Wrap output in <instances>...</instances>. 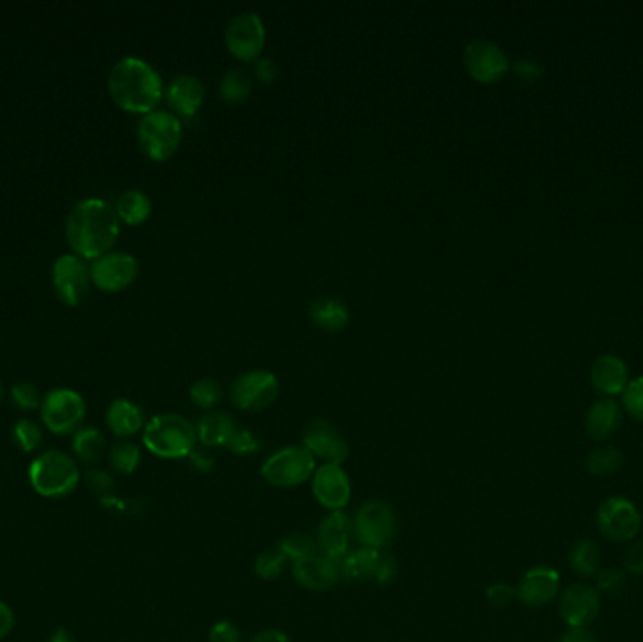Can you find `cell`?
<instances>
[{
    "instance_id": "cell-1",
    "label": "cell",
    "mask_w": 643,
    "mask_h": 642,
    "mask_svg": "<svg viewBox=\"0 0 643 642\" xmlns=\"http://www.w3.org/2000/svg\"><path fill=\"white\" fill-rule=\"evenodd\" d=\"M121 234V219L104 198H85L66 217V240L78 257L95 260L110 253Z\"/></svg>"
},
{
    "instance_id": "cell-2",
    "label": "cell",
    "mask_w": 643,
    "mask_h": 642,
    "mask_svg": "<svg viewBox=\"0 0 643 642\" xmlns=\"http://www.w3.org/2000/svg\"><path fill=\"white\" fill-rule=\"evenodd\" d=\"M113 102L130 113H151L164 97V83L157 68L142 57L128 55L111 66L108 76Z\"/></svg>"
},
{
    "instance_id": "cell-3",
    "label": "cell",
    "mask_w": 643,
    "mask_h": 642,
    "mask_svg": "<svg viewBox=\"0 0 643 642\" xmlns=\"http://www.w3.org/2000/svg\"><path fill=\"white\" fill-rule=\"evenodd\" d=\"M27 473L32 490L46 499L66 498L81 482L78 462L63 450H44L32 460Z\"/></svg>"
},
{
    "instance_id": "cell-4",
    "label": "cell",
    "mask_w": 643,
    "mask_h": 642,
    "mask_svg": "<svg viewBox=\"0 0 643 642\" xmlns=\"http://www.w3.org/2000/svg\"><path fill=\"white\" fill-rule=\"evenodd\" d=\"M196 426L187 418L164 413L151 418L143 428V445L151 454L164 460L189 458L196 449Z\"/></svg>"
},
{
    "instance_id": "cell-5",
    "label": "cell",
    "mask_w": 643,
    "mask_h": 642,
    "mask_svg": "<svg viewBox=\"0 0 643 642\" xmlns=\"http://www.w3.org/2000/svg\"><path fill=\"white\" fill-rule=\"evenodd\" d=\"M138 144L151 161L164 162L173 157L183 138L181 121L166 110L145 113L136 127Z\"/></svg>"
},
{
    "instance_id": "cell-6",
    "label": "cell",
    "mask_w": 643,
    "mask_h": 642,
    "mask_svg": "<svg viewBox=\"0 0 643 642\" xmlns=\"http://www.w3.org/2000/svg\"><path fill=\"white\" fill-rule=\"evenodd\" d=\"M87 403L78 390L59 386L51 388L40 405V417L51 434L74 435L83 426Z\"/></svg>"
},
{
    "instance_id": "cell-7",
    "label": "cell",
    "mask_w": 643,
    "mask_h": 642,
    "mask_svg": "<svg viewBox=\"0 0 643 642\" xmlns=\"http://www.w3.org/2000/svg\"><path fill=\"white\" fill-rule=\"evenodd\" d=\"M316 471V458L303 447H284L271 454L262 466V477L277 488H294L309 481Z\"/></svg>"
},
{
    "instance_id": "cell-8",
    "label": "cell",
    "mask_w": 643,
    "mask_h": 642,
    "mask_svg": "<svg viewBox=\"0 0 643 642\" xmlns=\"http://www.w3.org/2000/svg\"><path fill=\"white\" fill-rule=\"evenodd\" d=\"M596 528L613 543H630L642 530V514L630 499L613 496L598 505Z\"/></svg>"
},
{
    "instance_id": "cell-9",
    "label": "cell",
    "mask_w": 643,
    "mask_h": 642,
    "mask_svg": "<svg viewBox=\"0 0 643 642\" xmlns=\"http://www.w3.org/2000/svg\"><path fill=\"white\" fill-rule=\"evenodd\" d=\"M53 289L63 304L76 307L81 304L91 287V266L76 253H64L51 268Z\"/></svg>"
},
{
    "instance_id": "cell-10",
    "label": "cell",
    "mask_w": 643,
    "mask_h": 642,
    "mask_svg": "<svg viewBox=\"0 0 643 642\" xmlns=\"http://www.w3.org/2000/svg\"><path fill=\"white\" fill-rule=\"evenodd\" d=\"M224 42L228 51L239 61H258L266 44V27L262 17L254 12H241L230 19Z\"/></svg>"
},
{
    "instance_id": "cell-11",
    "label": "cell",
    "mask_w": 643,
    "mask_h": 642,
    "mask_svg": "<svg viewBox=\"0 0 643 642\" xmlns=\"http://www.w3.org/2000/svg\"><path fill=\"white\" fill-rule=\"evenodd\" d=\"M352 524H354V537L360 541L361 546H371L380 550L382 546L392 541L395 514L388 503L373 499L361 505Z\"/></svg>"
},
{
    "instance_id": "cell-12",
    "label": "cell",
    "mask_w": 643,
    "mask_h": 642,
    "mask_svg": "<svg viewBox=\"0 0 643 642\" xmlns=\"http://www.w3.org/2000/svg\"><path fill=\"white\" fill-rule=\"evenodd\" d=\"M279 396V379L267 370L241 373L232 385V402L241 411H262Z\"/></svg>"
},
{
    "instance_id": "cell-13",
    "label": "cell",
    "mask_w": 643,
    "mask_h": 642,
    "mask_svg": "<svg viewBox=\"0 0 643 642\" xmlns=\"http://www.w3.org/2000/svg\"><path fill=\"white\" fill-rule=\"evenodd\" d=\"M140 273L138 258L125 251H110L95 258L91 264V281L96 289L104 292H121L128 289Z\"/></svg>"
},
{
    "instance_id": "cell-14",
    "label": "cell",
    "mask_w": 643,
    "mask_h": 642,
    "mask_svg": "<svg viewBox=\"0 0 643 642\" xmlns=\"http://www.w3.org/2000/svg\"><path fill=\"white\" fill-rule=\"evenodd\" d=\"M463 63L472 78L480 83L499 81L510 68L506 53L495 42L484 38L467 44L463 51Z\"/></svg>"
},
{
    "instance_id": "cell-15",
    "label": "cell",
    "mask_w": 643,
    "mask_h": 642,
    "mask_svg": "<svg viewBox=\"0 0 643 642\" xmlns=\"http://www.w3.org/2000/svg\"><path fill=\"white\" fill-rule=\"evenodd\" d=\"M303 449L314 458L326 460V464L341 466L348 458V443L343 434L324 418H314L303 430Z\"/></svg>"
},
{
    "instance_id": "cell-16",
    "label": "cell",
    "mask_w": 643,
    "mask_h": 642,
    "mask_svg": "<svg viewBox=\"0 0 643 642\" xmlns=\"http://www.w3.org/2000/svg\"><path fill=\"white\" fill-rule=\"evenodd\" d=\"M313 494L316 501L331 513L343 511L352 498V484L345 469L337 464H322L313 475Z\"/></svg>"
},
{
    "instance_id": "cell-17",
    "label": "cell",
    "mask_w": 643,
    "mask_h": 642,
    "mask_svg": "<svg viewBox=\"0 0 643 642\" xmlns=\"http://www.w3.org/2000/svg\"><path fill=\"white\" fill-rule=\"evenodd\" d=\"M354 524L348 514L343 511L330 513L318 528V552L326 556L331 562L339 563L345 560L348 552L352 550L354 541Z\"/></svg>"
},
{
    "instance_id": "cell-18",
    "label": "cell",
    "mask_w": 643,
    "mask_h": 642,
    "mask_svg": "<svg viewBox=\"0 0 643 642\" xmlns=\"http://www.w3.org/2000/svg\"><path fill=\"white\" fill-rule=\"evenodd\" d=\"M561 588V575L548 565L531 567L519 580L518 599L529 609H542L549 605Z\"/></svg>"
},
{
    "instance_id": "cell-19",
    "label": "cell",
    "mask_w": 643,
    "mask_h": 642,
    "mask_svg": "<svg viewBox=\"0 0 643 642\" xmlns=\"http://www.w3.org/2000/svg\"><path fill=\"white\" fill-rule=\"evenodd\" d=\"M600 612V595L589 584H572L559 601V614L568 627H587Z\"/></svg>"
},
{
    "instance_id": "cell-20",
    "label": "cell",
    "mask_w": 643,
    "mask_h": 642,
    "mask_svg": "<svg viewBox=\"0 0 643 642\" xmlns=\"http://www.w3.org/2000/svg\"><path fill=\"white\" fill-rule=\"evenodd\" d=\"M164 97L173 112L192 117L204 104V83L194 74H179L164 89Z\"/></svg>"
},
{
    "instance_id": "cell-21",
    "label": "cell",
    "mask_w": 643,
    "mask_h": 642,
    "mask_svg": "<svg viewBox=\"0 0 643 642\" xmlns=\"http://www.w3.org/2000/svg\"><path fill=\"white\" fill-rule=\"evenodd\" d=\"M292 575L296 578L299 586L313 590V592H324L330 590L331 586L337 584L341 577L339 565L328 560L322 554H314L305 560H299L292 565Z\"/></svg>"
},
{
    "instance_id": "cell-22",
    "label": "cell",
    "mask_w": 643,
    "mask_h": 642,
    "mask_svg": "<svg viewBox=\"0 0 643 642\" xmlns=\"http://www.w3.org/2000/svg\"><path fill=\"white\" fill-rule=\"evenodd\" d=\"M591 381H593L596 390L606 396L623 394L630 383L625 360L615 354L598 356L593 362V368H591Z\"/></svg>"
},
{
    "instance_id": "cell-23",
    "label": "cell",
    "mask_w": 643,
    "mask_h": 642,
    "mask_svg": "<svg viewBox=\"0 0 643 642\" xmlns=\"http://www.w3.org/2000/svg\"><path fill=\"white\" fill-rule=\"evenodd\" d=\"M106 424L111 434L125 439L130 435H136L145 428V417L143 409L138 403L130 402L126 398L113 400L106 411Z\"/></svg>"
},
{
    "instance_id": "cell-24",
    "label": "cell",
    "mask_w": 643,
    "mask_h": 642,
    "mask_svg": "<svg viewBox=\"0 0 643 642\" xmlns=\"http://www.w3.org/2000/svg\"><path fill=\"white\" fill-rule=\"evenodd\" d=\"M621 426V409L619 405L604 398L593 403L585 415V432L593 441L608 439Z\"/></svg>"
},
{
    "instance_id": "cell-25",
    "label": "cell",
    "mask_w": 643,
    "mask_h": 642,
    "mask_svg": "<svg viewBox=\"0 0 643 642\" xmlns=\"http://www.w3.org/2000/svg\"><path fill=\"white\" fill-rule=\"evenodd\" d=\"M237 432L236 420L228 413H209L196 424L198 441L205 447H228Z\"/></svg>"
},
{
    "instance_id": "cell-26",
    "label": "cell",
    "mask_w": 643,
    "mask_h": 642,
    "mask_svg": "<svg viewBox=\"0 0 643 642\" xmlns=\"http://www.w3.org/2000/svg\"><path fill=\"white\" fill-rule=\"evenodd\" d=\"M311 321L324 332H339L350 322V309L339 298H318L309 309Z\"/></svg>"
},
{
    "instance_id": "cell-27",
    "label": "cell",
    "mask_w": 643,
    "mask_h": 642,
    "mask_svg": "<svg viewBox=\"0 0 643 642\" xmlns=\"http://www.w3.org/2000/svg\"><path fill=\"white\" fill-rule=\"evenodd\" d=\"M382 552L371 546H360L350 550L343 562L339 563V573L348 580H365L375 578Z\"/></svg>"
},
{
    "instance_id": "cell-28",
    "label": "cell",
    "mask_w": 643,
    "mask_h": 642,
    "mask_svg": "<svg viewBox=\"0 0 643 642\" xmlns=\"http://www.w3.org/2000/svg\"><path fill=\"white\" fill-rule=\"evenodd\" d=\"M72 450L78 464L96 466L106 454V437L95 426H81L72 435Z\"/></svg>"
},
{
    "instance_id": "cell-29",
    "label": "cell",
    "mask_w": 643,
    "mask_h": 642,
    "mask_svg": "<svg viewBox=\"0 0 643 642\" xmlns=\"http://www.w3.org/2000/svg\"><path fill=\"white\" fill-rule=\"evenodd\" d=\"M115 211L126 225H142L153 211V202L140 189H128L125 193L119 194L115 202Z\"/></svg>"
},
{
    "instance_id": "cell-30",
    "label": "cell",
    "mask_w": 643,
    "mask_h": 642,
    "mask_svg": "<svg viewBox=\"0 0 643 642\" xmlns=\"http://www.w3.org/2000/svg\"><path fill=\"white\" fill-rule=\"evenodd\" d=\"M568 563L578 577H595L600 569V552L591 539H580L570 548Z\"/></svg>"
},
{
    "instance_id": "cell-31",
    "label": "cell",
    "mask_w": 643,
    "mask_h": 642,
    "mask_svg": "<svg viewBox=\"0 0 643 642\" xmlns=\"http://www.w3.org/2000/svg\"><path fill=\"white\" fill-rule=\"evenodd\" d=\"M625 464V454L615 447H596L585 458V469L593 477H610L615 475Z\"/></svg>"
},
{
    "instance_id": "cell-32",
    "label": "cell",
    "mask_w": 643,
    "mask_h": 642,
    "mask_svg": "<svg viewBox=\"0 0 643 642\" xmlns=\"http://www.w3.org/2000/svg\"><path fill=\"white\" fill-rule=\"evenodd\" d=\"M220 97L228 104H239L251 95V76L243 68H230L219 83Z\"/></svg>"
},
{
    "instance_id": "cell-33",
    "label": "cell",
    "mask_w": 643,
    "mask_h": 642,
    "mask_svg": "<svg viewBox=\"0 0 643 642\" xmlns=\"http://www.w3.org/2000/svg\"><path fill=\"white\" fill-rule=\"evenodd\" d=\"M110 466L119 475H132L142 464V450L136 443L121 441L110 450Z\"/></svg>"
},
{
    "instance_id": "cell-34",
    "label": "cell",
    "mask_w": 643,
    "mask_h": 642,
    "mask_svg": "<svg viewBox=\"0 0 643 642\" xmlns=\"http://www.w3.org/2000/svg\"><path fill=\"white\" fill-rule=\"evenodd\" d=\"M12 439H14L17 449L25 454H31L42 445L44 430L32 418H19L12 428Z\"/></svg>"
},
{
    "instance_id": "cell-35",
    "label": "cell",
    "mask_w": 643,
    "mask_h": 642,
    "mask_svg": "<svg viewBox=\"0 0 643 642\" xmlns=\"http://www.w3.org/2000/svg\"><path fill=\"white\" fill-rule=\"evenodd\" d=\"M279 550L286 556V560L299 562V560H305L309 556L318 554V545L311 535L294 531V533L284 535L283 539L279 541Z\"/></svg>"
},
{
    "instance_id": "cell-36",
    "label": "cell",
    "mask_w": 643,
    "mask_h": 642,
    "mask_svg": "<svg viewBox=\"0 0 643 642\" xmlns=\"http://www.w3.org/2000/svg\"><path fill=\"white\" fill-rule=\"evenodd\" d=\"M286 556L277 548V550H266L262 552L256 562H254V571L256 575L264 580H275L277 577L283 575L286 569Z\"/></svg>"
},
{
    "instance_id": "cell-37",
    "label": "cell",
    "mask_w": 643,
    "mask_h": 642,
    "mask_svg": "<svg viewBox=\"0 0 643 642\" xmlns=\"http://www.w3.org/2000/svg\"><path fill=\"white\" fill-rule=\"evenodd\" d=\"M222 398V388L213 379H200L190 388V400L200 409H213Z\"/></svg>"
},
{
    "instance_id": "cell-38",
    "label": "cell",
    "mask_w": 643,
    "mask_h": 642,
    "mask_svg": "<svg viewBox=\"0 0 643 642\" xmlns=\"http://www.w3.org/2000/svg\"><path fill=\"white\" fill-rule=\"evenodd\" d=\"M10 398H12V403L16 405L19 411H34V409H40L42 400H44L40 388L32 385V383H27V381L16 383V385L12 386Z\"/></svg>"
},
{
    "instance_id": "cell-39",
    "label": "cell",
    "mask_w": 643,
    "mask_h": 642,
    "mask_svg": "<svg viewBox=\"0 0 643 642\" xmlns=\"http://www.w3.org/2000/svg\"><path fill=\"white\" fill-rule=\"evenodd\" d=\"M623 403L632 417L643 422V377H636L628 383L623 392Z\"/></svg>"
},
{
    "instance_id": "cell-40",
    "label": "cell",
    "mask_w": 643,
    "mask_h": 642,
    "mask_svg": "<svg viewBox=\"0 0 643 642\" xmlns=\"http://www.w3.org/2000/svg\"><path fill=\"white\" fill-rule=\"evenodd\" d=\"M596 586H598V590L602 594L619 595L627 586V577H625V573L621 569L610 567V569L600 571Z\"/></svg>"
},
{
    "instance_id": "cell-41",
    "label": "cell",
    "mask_w": 643,
    "mask_h": 642,
    "mask_svg": "<svg viewBox=\"0 0 643 642\" xmlns=\"http://www.w3.org/2000/svg\"><path fill=\"white\" fill-rule=\"evenodd\" d=\"M85 481L89 484V488H91L95 494H98V496H102V498L110 496L113 488H115V479H113L110 471L98 469V467L87 471V479H85Z\"/></svg>"
},
{
    "instance_id": "cell-42",
    "label": "cell",
    "mask_w": 643,
    "mask_h": 642,
    "mask_svg": "<svg viewBox=\"0 0 643 642\" xmlns=\"http://www.w3.org/2000/svg\"><path fill=\"white\" fill-rule=\"evenodd\" d=\"M262 447L258 435L252 434L251 430H237L234 437L228 443V449L234 454H254Z\"/></svg>"
},
{
    "instance_id": "cell-43",
    "label": "cell",
    "mask_w": 643,
    "mask_h": 642,
    "mask_svg": "<svg viewBox=\"0 0 643 642\" xmlns=\"http://www.w3.org/2000/svg\"><path fill=\"white\" fill-rule=\"evenodd\" d=\"M486 599L491 607L504 609V607H508L514 599H518V594H516V590H514L512 586L497 582V584H493V586L487 588Z\"/></svg>"
},
{
    "instance_id": "cell-44",
    "label": "cell",
    "mask_w": 643,
    "mask_h": 642,
    "mask_svg": "<svg viewBox=\"0 0 643 642\" xmlns=\"http://www.w3.org/2000/svg\"><path fill=\"white\" fill-rule=\"evenodd\" d=\"M209 642H241V633L236 624L228 620H220L211 627Z\"/></svg>"
},
{
    "instance_id": "cell-45",
    "label": "cell",
    "mask_w": 643,
    "mask_h": 642,
    "mask_svg": "<svg viewBox=\"0 0 643 642\" xmlns=\"http://www.w3.org/2000/svg\"><path fill=\"white\" fill-rule=\"evenodd\" d=\"M623 565L630 575H643V543L628 546L623 554Z\"/></svg>"
},
{
    "instance_id": "cell-46",
    "label": "cell",
    "mask_w": 643,
    "mask_h": 642,
    "mask_svg": "<svg viewBox=\"0 0 643 642\" xmlns=\"http://www.w3.org/2000/svg\"><path fill=\"white\" fill-rule=\"evenodd\" d=\"M514 70L523 81H536L544 76V68L538 65L536 61H531V59L519 61L514 65Z\"/></svg>"
},
{
    "instance_id": "cell-47",
    "label": "cell",
    "mask_w": 643,
    "mask_h": 642,
    "mask_svg": "<svg viewBox=\"0 0 643 642\" xmlns=\"http://www.w3.org/2000/svg\"><path fill=\"white\" fill-rule=\"evenodd\" d=\"M14 627H16L14 609L8 603L0 601V641L6 639L14 631Z\"/></svg>"
},
{
    "instance_id": "cell-48",
    "label": "cell",
    "mask_w": 643,
    "mask_h": 642,
    "mask_svg": "<svg viewBox=\"0 0 643 642\" xmlns=\"http://www.w3.org/2000/svg\"><path fill=\"white\" fill-rule=\"evenodd\" d=\"M395 575H397V563H395L390 554H382L375 580H377L378 584H388V582H392Z\"/></svg>"
},
{
    "instance_id": "cell-49",
    "label": "cell",
    "mask_w": 643,
    "mask_h": 642,
    "mask_svg": "<svg viewBox=\"0 0 643 642\" xmlns=\"http://www.w3.org/2000/svg\"><path fill=\"white\" fill-rule=\"evenodd\" d=\"M189 460L190 466L194 467V469H196L198 473H202V475L209 473V471L213 469V466H215L213 458H211L207 452H204V450H192Z\"/></svg>"
},
{
    "instance_id": "cell-50",
    "label": "cell",
    "mask_w": 643,
    "mask_h": 642,
    "mask_svg": "<svg viewBox=\"0 0 643 642\" xmlns=\"http://www.w3.org/2000/svg\"><path fill=\"white\" fill-rule=\"evenodd\" d=\"M561 642H596V639L587 627H568Z\"/></svg>"
},
{
    "instance_id": "cell-51",
    "label": "cell",
    "mask_w": 643,
    "mask_h": 642,
    "mask_svg": "<svg viewBox=\"0 0 643 642\" xmlns=\"http://www.w3.org/2000/svg\"><path fill=\"white\" fill-rule=\"evenodd\" d=\"M256 76L264 83H271L277 76V66L273 65L271 59H258L256 61Z\"/></svg>"
},
{
    "instance_id": "cell-52",
    "label": "cell",
    "mask_w": 643,
    "mask_h": 642,
    "mask_svg": "<svg viewBox=\"0 0 643 642\" xmlns=\"http://www.w3.org/2000/svg\"><path fill=\"white\" fill-rule=\"evenodd\" d=\"M251 642H290L288 635L279 629H266L252 637Z\"/></svg>"
},
{
    "instance_id": "cell-53",
    "label": "cell",
    "mask_w": 643,
    "mask_h": 642,
    "mask_svg": "<svg viewBox=\"0 0 643 642\" xmlns=\"http://www.w3.org/2000/svg\"><path fill=\"white\" fill-rule=\"evenodd\" d=\"M48 642H76V639H74V635H72L68 629L59 627V629H55V631L51 633Z\"/></svg>"
},
{
    "instance_id": "cell-54",
    "label": "cell",
    "mask_w": 643,
    "mask_h": 642,
    "mask_svg": "<svg viewBox=\"0 0 643 642\" xmlns=\"http://www.w3.org/2000/svg\"><path fill=\"white\" fill-rule=\"evenodd\" d=\"M4 400V386L0 385V403Z\"/></svg>"
}]
</instances>
